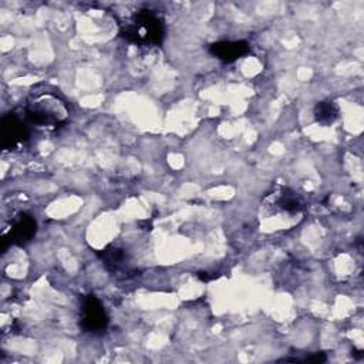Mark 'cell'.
<instances>
[{"mask_svg": "<svg viewBox=\"0 0 364 364\" xmlns=\"http://www.w3.org/2000/svg\"><path fill=\"white\" fill-rule=\"evenodd\" d=\"M121 35L138 46H160L165 36L162 19L151 11H140L123 28Z\"/></svg>", "mask_w": 364, "mask_h": 364, "instance_id": "1", "label": "cell"}, {"mask_svg": "<svg viewBox=\"0 0 364 364\" xmlns=\"http://www.w3.org/2000/svg\"><path fill=\"white\" fill-rule=\"evenodd\" d=\"M67 116V107L59 97L53 94L39 96L31 101L28 107L29 120L39 126H57L63 123Z\"/></svg>", "mask_w": 364, "mask_h": 364, "instance_id": "2", "label": "cell"}, {"mask_svg": "<svg viewBox=\"0 0 364 364\" xmlns=\"http://www.w3.org/2000/svg\"><path fill=\"white\" fill-rule=\"evenodd\" d=\"M82 324L90 333H101L109 324V316L101 302L93 294L87 296L82 307Z\"/></svg>", "mask_w": 364, "mask_h": 364, "instance_id": "3", "label": "cell"}, {"mask_svg": "<svg viewBox=\"0 0 364 364\" xmlns=\"http://www.w3.org/2000/svg\"><path fill=\"white\" fill-rule=\"evenodd\" d=\"M28 128L16 117H5L2 121V141L5 147L15 148L28 138Z\"/></svg>", "mask_w": 364, "mask_h": 364, "instance_id": "4", "label": "cell"}, {"mask_svg": "<svg viewBox=\"0 0 364 364\" xmlns=\"http://www.w3.org/2000/svg\"><path fill=\"white\" fill-rule=\"evenodd\" d=\"M211 53L226 63L235 62L249 53L246 42H219L211 46Z\"/></svg>", "mask_w": 364, "mask_h": 364, "instance_id": "5", "label": "cell"}, {"mask_svg": "<svg viewBox=\"0 0 364 364\" xmlns=\"http://www.w3.org/2000/svg\"><path fill=\"white\" fill-rule=\"evenodd\" d=\"M36 233V222L29 218L25 216L21 221L16 222V225L12 229V241L16 243H25L28 241H31V238Z\"/></svg>", "mask_w": 364, "mask_h": 364, "instance_id": "6", "label": "cell"}, {"mask_svg": "<svg viewBox=\"0 0 364 364\" xmlns=\"http://www.w3.org/2000/svg\"><path fill=\"white\" fill-rule=\"evenodd\" d=\"M316 121L323 126L333 124L338 117V107L333 101H320L314 109Z\"/></svg>", "mask_w": 364, "mask_h": 364, "instance_id": "7", "label": "cell"}]
</instances>
